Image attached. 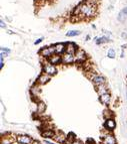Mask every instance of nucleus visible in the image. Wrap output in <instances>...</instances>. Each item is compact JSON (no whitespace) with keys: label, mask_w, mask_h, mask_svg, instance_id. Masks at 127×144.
Returning a JSON list of instances; mask_svg holds the SVG:
<instances>
[{"label":"nucleus","mask_w":127,"mask_h":144,"mask_svg":"<svg viewBox=\"0 0 127 144\" xmlns=\"http://www.w3.org/2000/svg\"><path fill=\"white\" fill-rule=\"evenodd\" d=\"M104 127L105 129H107L108 131H113L116 128V122L113 118L111 119H106L105 120V123H104Z\"/></svg>","instance_id":"nucleus-8"},{"label":"nucleus","mask_w":127,"mask_h":144,"mask_svg":"<svg viewBox=\"0 0 127 144\" xmlns=\"http://www.w3.org/2000/svg\"><path fill=\"white\" fill-rule=\"evenodd\" d=\"M71 144H83V143H82L80 140H76V139H75V140H74V141H73Z\"/></svg>","instance_id":"nucleus-30"},{"label":"nucleus","mask_w":127,"mask_h":144,"mask_svg":"<svg viewBox=\"0 0 127 144\" xmlns=\"http://www.w3.org/2000/svg\"><path fill=\"white\" fill-rule=\"evenodd\" d=\"M46 110V104L42 101H39L37 103V113L38 114H43Z\"/></svg>","instance_id":"nucleus-20"},{"label":"nucleus","mask_w":127,"mask_h":144,"mask_svg":"<svg viewBox=\"0 0 127 144\" xmlns=\"http://www.w3.org/2000/svg\"><path fill=\"white\" fill-rule=\"evenodd\" d=\"M114 2V0H110V3H113Z\"/></svg>","instance_id":"nucleus-38"},{"label":"nucleus","mask_w":127,"mask_h":144,"mask_svg":"<svg viewBox=\"0 0 127 144\" xmlns=\"http://www.w3.org/2000/svg\"><path fill=\"white\" fill-rule=\"evenodd\" d=\"M1 52H4V53H7V54H9L11 51L8 49V47H1Z\"/></svg>","instance_id":"nucleus-27"},{"label":"nucleus","mask_w":127,"mask_h":144,"mask_svg":"<svg viewBox=\"0 0 127 144\" xmlns=\"http://www.w3.org/2000/svg\"><path fill=\"white\" fill-rule=\"evenodd\" d=\"M89 38H90V36H89V35H87V36H86V40H88Z\"/></svg>","instance_id":"nucleus-37"},{"label":"nucleus","mask_w":127,"mask_h":144,"mask_svg":"<svg viewBox=\"0 0 127 144\" xmlns=\"http://www.w3.org/2000/svg\"><path fill=\"white\" fill-rule=\"evenodd\" d=\"M121 36H122L123 38H127V33H126V32H122Z\"/></svg>","instance_id":"nucleus-33"},{"label":"nucleus","mask_w":127,"mask_h":144,"mask_svg":"<svg viewBox=\"0 0 127 144\" xmlns=\"http://www.w3.org/2000/svg\"><path fill=\"white\" fill-rule=\"evenodd\" d=\"M16 141L19 144H32L33 139L29 135H18L16 137Z\"/></svg>","instance_id":"nucleus-5"},{"label":"nucleus","mask_w":127,"mask_h":144,"mask_svg":"<svg viewBox=\"0 0 127 144\" xmlns=\"http://www.w3.org/2000/svg\"><path fill=\"white\" fill-rule=\"evenodd\" d=\"M81 32L79 30H69L68 32H66V36L67 37H73V36H77L79 35Z\"/></svg>","instance_id":"nucleus-22"},{"label":"nucleus","mask_w":127,"mask_h":144,"mask_svg":"<svg viewBox=\"0 0 127 144\" xmlns=\"http://www.w3.org/2000/svg\"><path fill=\"white\" fill-rule=\"evenodd\" d=\"M8 33H9V34H12V33H14V32H13V31H11V30H8Z\"/></svg>","instance_id":"nucleus-36"},{"label":"nucleus","mask_w":127,"mask_h":144,"mask_svg":"<svg viewBox=\"0 0 127 144\" xmlns=\"http://www.w3.org/2000/svg\"><path fill=\"white\" fill-rule=\"evenodd\" d=\"M96 39V44H103V43H107V42H110L111 40L109 39V37L103 35V36H101V37H95Z\"/></svg>","instance_id":"nucleus-19"},{"label":"nucleus","mask_w":127,"mask_h":144,"mask_svg":"<svg viewBox=\"0 0 127 144\" xmlns=\"http://www.w3.org/2000/svg\"><path fill=\"white\" fill-rule=\"evenodd\" d=\"M107 57H108L109 59H115V57H116L115 51H114L113 49H110V50H108V52H107Z\"/></svg>","instance_id":"nucleus-23"},{"label":"nucleus","mask_w":127,"mask_h":144,"mask_svg":"<svg viewBox=\"0 0 127 144\" xmlns=\"http://www.w3.org/2000/svg\"><path fill=\"white\" fill-rule=\"evenodd\" d=\"M62 63L65 65H69L75 62V56L70 53H64L62 56Z\"/></svg>","instance_id":"nucleus-6"},{"label":"nucleus","mask_w":127,"mask_h":144,"mask_svg":"<svg viewBox=\"0 0 127 144\" xmlns=\"http://www.w3.org/2000/svg\"><path fill=\"white\" fill-rule=\"evenodd\" d=\"M53 139H55L57 142H59V143L63 144V143L66 141L67 136H66V135H65L63 132H57V133L55 134V136L53 137Z\"/></svg>","instance_id":"nucleus-16"},{"label":"nucleus","mask_w":127,"mask_h":144,"mask_svg":"<svg viewBox=\"0 0 127 144\" xmlns=\"http://www.w3.org/2000/svg\"><path fill=\"white\" fill-rule=\"evenodd\" d=\"M93 84L96 86H100V85H103V84H106V80L103 76H101V75H93L92 78H91Z\"/></svg>","instance_id":"nucleus-7"},{"label":"nucleus","mask_w":127,"mask_h":144,"mask_svg":"<svg viewBox=\"0 0 127 144\" xmlns=\"http://www.w3.org/2000/svg\"><path fill=\"white\" fill-rule=\"evenodd\" d=\"M40 54H41L42 57L48 59V58L51 57L52 55L56 54V52H55V47H54V45H52V46H48V47H42L41 51H40Z\"/></svg>","instance_id":"nucleus-4"},{"label":"nucleus","mask_w":127,"mask_h":144,"mask_svg":"<svg viewBox=\"0 0 127 144\" xmlns=\"http://www.w3.org/2000/svg\"><path fill=\"white\" fill-rule=\"evenodd\" d=\"M74 56H75V63H77L79 65H83L87 60L86 53L83 50H77V52L75 53Z\"/></svg>","instance_id":"nucleus-3"},{"label":"nucleus","mask_w":127,"mask_h":144,"mask_svg":"<svg viewBox=\"0 0 127 144\" xmlns=\"http://www.w3.org/2000/svg\"><path fill=\"white\" fill-rule=\"evenodd\" d=\"M32 144H42V143H41V142H39L38 140H33Z\"/></svg>","instance_id":"nucleus-34"},{"label":"nucleus","mask_w":127,"mask_h":144,"mask_svg":"<svg viewBox=\"0 0 127 144\" xmlns=\"http://www.w3.org/2000/svg\"><path fill=\"white\" fill-rule=\"evenodd\" d=\"M95 88H96V91H97V93H98L99 96L104 95V94H106V93H109V91H108V86H107L106 84L100 85V86H96Z\"/></svg>","instance_id":"nucleus-15"},{"label":"nucleus","mask_w":127,"mask_h":144,"mask_svg":"<svg viewBox=\"0 0 127 144\" xmlns=\"http://www.w3.org/2000/svg\"><path fill=\"white\" fill-rule=\"evenodd\" d=\"M49 81H50V76L47 75V74L42 73V74L38 77V79H37V84H38V85H45V84H47Z\"/></svg>","instance_id":"nucleus-12"},{"label":"nucleus","mask_w":127,"mask_h":144,"mask_svg":"<svg viewBox=\"0 0 127 144\" xmlns=\"http://www.w3.org/2000/svg\"><path fill=\"white\" fill-rule=\"evenodd\" d=\"M104 117H105V120L106 119H111V118H113V114L110 110H105L104 111Z\"/></svg>","instance_id":"nucleus-25"},{"label":"nucleus","mask_w":127,"mask_h":144,"mask_svg":"<svg viewBox=\"0 0 127 144\" xmlns=\"http://www.w3.org/2000/svg\"><path fill=\"white\" fill-rule=\"evenodd\" d=\"M44 143H45V144H55V143H53V142H50V141H48V140H45V141H44Z\"/></svg>","instance_id":"nucleus-35"},{"label":"nucleus","mask_w":127,"mask_h":144,"mask_svg":"<svg viewBox=\"0 0 127 144\" xmlns=\"http://www.w3.org/2000/svg\"><path fill=\"white\" fill-rule=\"evenodd\" d=\"M0 27H1V28H6L7 27V25H6V23L1 19V20H0Z\"/></svg>","instance_id":"nucleus-26"},{"label":"nucleus","mask_w":127,"mask_h":144,"mask_svg":"<svg viewBox=\"0 0 127 144\" xmlns=\"http://www.w3.org/2000/svg\"><path fill=\"white\" fill-rule=\"evenodd\" d=\"M48 62L51 63L52 65H59L60 63H62V57L60 55H57V54H54L52 55L50 58H48Z\"/></svg>","instance_id":"nucleus-10"},{"label":"nucleus","mask_w":127,"mask_h":144,"mask_svg":"<svg viewBox=\"0 0 127 144\" xmlns=\"http://www.w3.org/2000/svg\"><path fill=\"white\" fill-rule=\"evenodd\" d=\"M3 59L2 57H0V69H3V66H4V63H3Z\"/></svg>","instance_id":"nucleus-29"},{"label":"nucleus","mask_w":127,"mask_h":144,"mask_svg":"<svg viewBox=\"0 0 127 144\" xmlns=\"http://www.w3.org/2000/svg\"><path fill=\"white\" fill-rule=\"evenodd\" d=\"M122 12H123V13H124V14H125V15L127 16V7L123 8V9H122Z\"/></svg>","instance_id":"nucleus-32"},{"label":"nucleus","mask_w":127,"mask_h":144,"mask_svg":"<svg viewBox=\"0 0 127 144\" xmlns=\"http://www.w3.org/2000/svg\"><path fill=\"white\" fill-rule=\"evenodd\" d=\"M55 134H56V132L54 130H52V129H46V130H44L41 133V135L44 138H53L55 136Z\"/></svg>","instance_id":"nucleus-17"},{"label":"nucleus","mask_w":127,"mask_h":144,"mask_svg":"<svg viewBox=\"0 0 127 144\" xmlns=\"http://www.w3.org/2000/svg\"><path fill=\"white\" fill-rule=\"evenodd\" d=\"M126 95H127V91H126Z\"/></svg>","instance_id":"nucleus-39"},{"label":"nucleus","mask_w":127,"mask_h":144,"mask_svg":"<svg viewBox=\"0 0 127 144\" xmlns=\"http://www.w3.org/2000/svg\"><path fill=\"white\" fill-rule=\"evenodd\" d=\"M77 45H76L74 42H67L66 43V53H70L75 55V53L77 52Z\"/></svg>","instance_id":"nucleus-13"},{"label":"nucleus","mask_w":127,"mask_h":144,"mask_svg":"<svg viewBox=\"0 0 127 144\" xmlns=\"http://www.w3.org/2000/svg\"><path fill=\"white\" fill-rule=\"evenodd\" d=\"M43 39H44L43 37H40V38H38V39H36V40L34 41V44H39V43H41Z\"/></svg>","instance_id":"nucleus-28"},{"label":"nucleus","mask_w":127,"mask_h":144,"mask_svg":"<svg viewBox=\"0 0 127 144\" xmlns=\"http://www.w3.org/2000/svg\"><path fill=\"white\" fill-rule=\"evenodd\" d=\"M54 47H55V52L57 55L62 56L64 53H66V43L58 42V43L54 44Z\"/></svg>","instance_id":"nucleus-9"},{"label":"nucleus","mask_w":127,"mask_h":144,"mask_svg":"<svg viewBox=\"0 0 127 144\" xmlns=\"http://www.w3.org/2000/svg\"><path fill=\"white\" fill-rule=\"evenodd\" d=\"M102 142H103V144H117L116 139L114 138V136L112 134L104 135L102 138Z\"/></svg>","instance_id":"nucleus-11"},{"label":"nucleus","mask_w":127,"mask_h":144,"mask_svg":"<svg viewBox=\"0 0 127 144\" xmlns=\"http://www.w3.org/2000/svg\"><path fill=\"white\" fill-rule=\"evenodd\" d=\"M40 92H41V89H40V87L38 86V84H37V85L35 84V85L32 86L31 89H30V93H31V95H32V97H38L39 94H40Z\"/></svg>","instance_id":"nucleus-18"},{"label":"nucleus","mask_w":127,"mask_h":144,"mask_svg":"<svg viewBox=\"0 0 127 144\" xmlns=\"http://www.w3.org/2000/svg\"><path fill=\"white\" fill-rule=\"evenodd\" d=\"M126 17H127V16H126V15H125V14H124L122 11H121V12L118 14V16H117V19H118L120 22H125Z\"/></svg>","instance_id":"nucleus-24"},{"label":"nucleus","mask_w":127,"mask_h":144,"mask_svg":"<svg viewBox=\"0 0 127 144\" xmlns=\"http://www.w3.org/2000/svg\"><path fill=\"white\" fill-rule=\"evenodd\" d=\"M99 100H100V102L102 103L103 105H109L110 101H111V95L109 93H106L104 95H101Z\"/></svg>","instance_id":"nucleus-14"},{"label":"nucleus","mask_w":127,"mask_h":144,"mask_svg":"<svg viewBox=\"0 0 127 144\" xmlns=\"http://www.w3.org/2000/svg\"><path fill=\"white\" fill-rule=\"evenodd\" d=\"M14 140L15 139L12 136H3L1 138V144H12Z\"/></svg>","instance_id":"nucleus-21"},{"label":"nucleus","mask_w":127,"mask_h":144,"mask_svg":"<svg viewBox=\"0 0 127 144\" xmlns=\"http://www.w3.org/2000/svg\"><path fill=\"white\" fill-rule=\"evenodd\" d=\"M8 56L7 53H4V52H1V54H0V57H2V58H6Z\"/></svg>","instance_id":"nucleus-31"},{"label":"nucleus","mask_w":127,"mask_h":144,"mask_svg":"<svg viewBox=\"0 0 127 144\" xmlns=\"http://www.w3.org/2000/svg\"><path fill=\"white\" fill-rule=\"evenodd\" d=\"M97 11V5L89 2L88 0L82 1L79 3V5L74 9L73 16L79 17V18H91L96 15Z\"/></svg>","instance_id":"nucleus-1"},{"label":"nucleus","mask_w":127,"mask_h":144,"mask_svg":"<svg viewBox=\"0 0 127 144\" xmlns=\"http://www.w3.org/2000/svg\"><path fill=\"white\" fill-rule=\"evenodd\" d=\"M43 73L44 74H47L49 75L50 77H52V76H55L57 74V68L55 65H52L51 63H47L43 66Z\"/></svg>","instance_id":"nucleus-2"}]
</instances>
